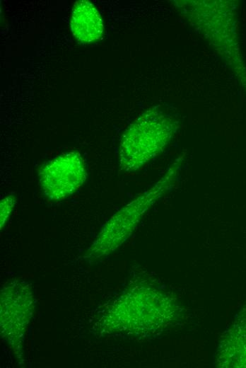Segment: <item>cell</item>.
Masks as SVG:
<instances>
[{"mask_svg":"<svg viewBox=\"0 0 246 368\" xmlns=\"http://www.w3.org/2000/svg\"><path fill=\"white\" fill-rule=\"evenodd\" d=\"M16 203V198L13 195L5 196L0 203V226L4 228L12 213Z\"/></svg>","mask_w":246,"mask_h":368,"instance_id":"obj_6","label":"cell"},{"mask_svg":"<svg viewBox=\"0 0 246 368\" xmlns=\"http://www.w3.org/2000/svg\"><path fill=\"white\" fill-rule=\"evenodd\" d=\"M34 298L30 283L7 282L1 290V335L18 360H23L26 330L32 318Z\"/></svg>","mask_w":246,"mask_h":368,"instance_id":"obj_2","label":"cell"},{"mask_svg":"<svg viewBox=\"0 0 246 368\" xmlns=\"http://www.w3.org/2000/svg\"><path fill=\"white\" fill-rule=\"evenodd\" d=\"M70 26L75 38L83 43L98 40L103 33L102 18L95 6L87 0L74 4Z\"/></svg>","mask_w":246,"mask_h":368,"instance_id":"obj_5","label":"cell"},{"mask_svg":"<svg viewBox=\"0 0 246 368\" xmlns=\"http://www.w3.org/2000/svg\"><path fill=\"white\" fill-rule=\"evenodd\" d=\"M163 183L139 197L115 214L102 228L83 255L88 263L103 259L117 249L131 234L145 212L158 198Z\"/></svg>","mask_w":246,"mask_h":368,"instance_id":"obj_3","label":"cell"},{"mask_svg":"<svg viewBox=\"0 0 246 368\" xmlns=\"http://www.w3.org/2000/svg\"><path fill=\"white\" fill-rule=\"evenodd\" d=\"M88 178L81 154L63 153L47 162L39 171V183L45 197L52 202L62 201L76 192Z\"/></svg>","mask_w":246,"mask_h":368,"instance_id":"obj_4","label":"cell"},{"mask_svg":"<svg viewBox=\"0 0 246 368\" xmlns=\"http://www.w3.org/2000/svg\"><path fill=\"white\" fill-rule=\"evenodd\" d=\"M175 128L173 121L160 110L150 109L141 114L121 137L120 168L126 172L140 168L163 149Z\"/></svg>","mask_w":246,"mask_h":368,"instance_id":"obj_1","label":"cell"}]
</instances>
